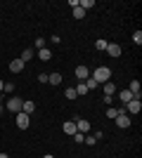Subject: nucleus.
<instances>
[{
	"label": "nucleus",
	"instance_id": "nucleus-1",
	"mask_svg": "<svg viewBox=\"0 0 142 158\" xmlns=\"http://www.w3.org/2000/svg\"><path fill=\"white\" fill-rule=\"evenodd\" d=\"M90 76H93L97 83H109V78H111V69H109V66H97Z\"/></svg>",
	"mask_w": 142,
	"mask_h": 158
},
{
	"label": "nucleus",
	"instance_id": "nucleus-2",
	"mask_svg": "<svg viewBox=\"0 0 142 158\" xmlns=\"http://www.w3.org/2000/svg\"><path fill=\"white\" fill-rule=\"evenodd\" d=\"M140 111H142V99H140V97H133L128 104H126V113H133V116H137Z\"/></svg>",
	"mask_w": 142,
	"mask_h": 158
},
{
	"label": "nucleus",
	"instance_id": "nucleus-3",
	"mask_svg": "<svg viewBox=\"0 0 142 158\" xmlns=\"http://www.w3.org/2000/svg\"><path fill=\"white\" fill-rule=\"evenodd\" d=\"M14 120H17V127H19V130H26V127L31 125V116H26L24 111L14 113Z\"/></svg>",
	"mask_w": 142,
	"mask_h": 158
},
{
	"label": "nucleus",
	"instance_id": "nucleus-4",
	"mask_svg": "<svg viewBox=\"0 0 142 158\" xmlns=\"http://www.w3.org/2000/svg\"><path fill=\"white\" fill-rule=\"evenodd\" d=\"M21 106H24V99H19V97H10V99H7V111L19 113Z\"/></svg>",
	"mask_w": 142,
	"mask_h": 158
},
{
	"label": "nucleus",
	"instance_id": "nucleus-5",
	"mask_svg": "<svg viewBox=\"0 0 142 158\" xmlns=\"http://www.w3.org/2000/svg\"><path fill=\"white\" fill-rule=\"evenodd\" d=\"M74 73H76V78L81 80V83H85V80L90 78V69H88V66H83V64H81V66H76V71H74Z\"/></svg>",
	"mask_w": 142,
	"mask_h": 158
},
{
	"label": "nucleus",
	"instance_id": "nucleus-6",
	"mask_svg": "<svg viewBox=\"0 0 142 158\" xmlns=\"http://www.w3.org/2000/svg\"><path fill=\"white\" fill-rule=\"evenodd\" d=\"M104 52H107L109 57H114V59H116V57H121V52H123V50H121V45H118V43H109Z\"/></svg>",
	"mask_w": 142,
	"mask_h": 158
},
{
	"label": "nucleus",
	"instance_id": "nucleus-7",
	"mask_svg": "<svg viewBox=\"0 0 142 158\" xmlns=\"http://www.w3.org/2000/svg\"><path fill=\"white\" fill-rule=\"evenodd\" d=\"M116 125H118V127H121V130H126V127H130V123H133V120H130V116H128V113H123V116H116Z\"/></svg>",
	"mask_w": 142,
	"mask_h": 158
},
{
	"label": "nucleus",
	"instance_id": "nucleus-8",
	"mask_svg": "<svg viewBox=\"0 0 142 158\" xmlns=\"http://www.w3.org/2000/svg\"><path fill=\"white\" fill-rule=\"evenodd\" d=\"M76 127H78V132H83V135H90V123L88 120H83V118H74Z\"/></svg>",
	"mask_w": 142,
	"mask_h": 158
},
{
	"label": "nucleus",
	"instance_id": "nucleus-9",
	"mask_svg": "<svg viewBox=\"0 0 142 158\" xmlns=\"http://www.w3.org/2000/svg\"><path fill=\"white\" fill-rule=\"evenodd\" d=\"M62 130H64V135H69V137H74L76 132H78V127H76V123H74V120H67V123L62 125Z\"/></svg>",
	"mask_w": 142,
	"mask_h": 158
},
{
	"label": "nucleus",
	"instance_id": "nucleus-10",
	"mask_svg": "<svg viewBox=\"0 0 142 158\" xmlns=\"http://www.w3.org/2000/svg\"><path fill=\"white\" fill-rule=\"evenodd\" d=\"M10 71H12V73H21V71H24V61H21L19 57L12 59V61H10Z\"/></svg>",
	"mask_w": 142,
	"mask_h": 158
},
{
	"label": "nucleus",
	"instance_id": "nucleus-11",
	"mask_svg": "<svg viewBox=\"0 0 142 158\" xmlns=\"http://www.w3.org/2000/svg\"><path fill=\"white\" fill-rule=\"evenodd\" d=\"M38 59H41V61H50V59H52V50H50V47L38 50Z\"/></svg>",
	"mask_w": 142,
	"mask_h": 158
},
{
	"label": "nucleus",
	"instance_id": "nucleus-12",
	"mask_svg": "<svg viewBox=\"0 0 142 158\" xmlns=\"http://www.w3.org/2000/svg\"><path fill=\"white\" fill-rule=\"evenodd\" d=\"M97 139H102V132H93V135H85V144L88 146H93V144H97Z\"/></svg>",
	"mask_w": 142,
	"mask_h": 158
},
{
	"label": "nucleus",
	"instance_id": "nucleus-13",
	"mask_svg": "<svg viewBox=\"0 0 142 158\" xmlns=\"http://www.w3.org/2000/svg\"><path fill=\"white\" fill-rule=\"evenodd\" d=\"M33 47H26V50H24V52H21V57H19V59L21 61H24V64H26V61H31V59H33Z\"/></svg>",
	"mask_w": 142,
	"mask_h": 158
},
{
	"label": "nucleus",
	"instance_id": "nucleus-14",
	"mask_svg": "<svg viewBox=\"0 0 142 158\" xmlns=\"http://www.w3.org/2000/svg\"><path fill=\"white\" fill-rule=\"evenodd\" d=\"M47 83H50V85H59L62 83V73H50V76H47Z\"/></svg>",
	"mask_w": 142,
	"mask_h": 158
},
{
	"label": "nucleus",
	"instance_id": "nucleus-15",
	"mask_svg": "<svg viewBox=\"0 0 142 158\" xmlns=\"http://www.w3.org/2000/svg\"><path fill=\"white\" fill-rule=\"evenodd\" d=\"M21 111L26 113V116H31V113L36 111V104H33V102H24V106H21Z\"/></svg>",
	"mask_w": 142,
	"mask_h": 158
},
{
	"label": "nucleus",
	"instance_id": "nucleus-16",
	"mask_svg": "<svg viewBox=\"0 0 142 158\" xmlns=\"http://www.w3.org/2000/svg\"><path fill=\"white\" fill-rule=\"evenodd\" d=\"M118 99H121V102H123V106H126V104L130 102V99H133V94H130L128 90H121V92H118Z\"/></svg>",
	"mask_w": 142,
	"mask_h": 158
},
{
	"label": "nucleus",
	"instance_id": "nucleus-17",
	"mask_svg": "<svg viewBox=\"0 0 142 158\" xmlns=\"http://www.w3.org/2000/svg\"><path fill=\"white\" fill-rule=\"evenodd\" d=\"M78 7H81V10H85V12H88L90 7H95V0H78Z\"/></svg>",
	"mask_w": 142,
	"mask_h": 158
},
{
	"label": "nucleus",
	"instance_id": "nucleus-18",
	"mask_svg": "<svg viewBox=\"0 0 142 158\" xmlns=\"http://www.w3.org/2000/svg\"><path fill=\"white\" fill-rule=\"evenodd\" d=\"M85 87H88V92H90V90H97V87H100V83H97L93 76H90V78L85 80Z\"/></svg>",
	"mask_w": 142,
	"mask_h": 158
},
{
	"label": "nucleus",
	"instance_id": "nucleus-19",
	"mask_svg": "<svg viewBox=\"0 0 142 158\" xmlns=\"http://www.w3.org/2000/svg\"><path fill=\"white\" fill-rule=\"evenodd\" d=\"M74 90H76V94H78V97H83V94H88V87H85V83H78V85H76Z\"/></svg>",
	"mask_w": 142,
	"mask_h": 158
},
{
	"label": "nucleus",
	"instance_id": "nucleus-20",
	"mask_svg": "<svg viewBox=\"0 0 142 158\" xmlns=\"http://www.w3.org/2000/svg\"><path fill=\"white\" fill-rule=\"evenodd\" d=\"M114 92H116L114 83H104V94H111V97H114Z\"/></svg>",
	"mask_w": 142,
	"mask_h": 158
},
{
	"label": "nucleus",
	"instance_id": "nucleus-21",
	"mask_svg": "<svg viewBox=\"0 0 142 158\" xmlns=\"http://www.w3.org/2000/svg\"><path fill=\"white\" fill-rule=\"evenodd\" d=\"M107 45H109V43H107V40H104V38H100V40H97V43H95V47H97L100 52H104V50H107Z\"/></svg>",
	"mask_w": 142,
	"mask_h": 158
},
{
	"label": "nucleus",
	"instance_id": "nucleus-22",
	"mask_svg": "<svg viewBox=\"0 0 142 158\" xmlns=\"http://www.w3.org/2000/svg\"><path fill=\"white\" fill-rule=\"evenodd\" d=\"M64 97H67V99H76L78 94H76V90H74V87H67V90H64Z\"/></svg>",
	"mask_w": 142,
	"mask_h": 158
},
{
	"label": "nucleus",
	"instance_id": "nucleus-23",
	"mask_svg": "<svg viewBox=\"0 0 142 158\" xmlns=\"http://www.w3.org/2000/svg\"><path fill=\"white\" fill-rule=\"evenodd\" d=\"M85 17V10H81V7H74V19H83Z\"/></svg>",
	"mask_w": 142,
	"mask_h": 158
},
{
	"label": "nucleus",
	"instance_id": "nucleus-24",
	"mask_svg": "<svg viewBox=\"0 0 142 158\" xmlns=\"http://www.w3.org/2000/svg\"><path fill=\"white\" fill-rule=\"evenodd\" d=\"M116 116H118V113H116V109H114V106H107V118H111V120H114Z\"/></svg>",
	"mask_w": 142,
	"mask_h": 158
},
{
	"label": "nucleus",
	"instance_id": "nucleus-25",
	"mask_svg": "<svg viewBox=\"0 0 142 158\" xmlns=\"http://www.w3.org/2000/svg\"><path fill=\"white\" fill-rule=\"evenodd\" d=\"M133 40H135V45H142V31H135V33H133Z\"/></svg>",
	"mask_w": 142,
	"mask_h": 158
},
{
	"label": "nucleus",
	"instance_id": "nucleus-26",
	"mask_svg": "<svg viewBox=\"0 0 142 158\" xmlns=\"http://www.w3.org/2000/svg\"><path fill=\"white\" fill-rule=\"evenodd\" d=\"M33 47H38V50H43V47H45V38H36Z\"/></svg>",
	"mask_w": 142,
	"mask_h": 158
},
{
	"label": "nucleus",
	"instance_id": "nucleus-27",
	"mask_svg": "<svg viewBox=\"0 0 142 158\" xmlns=\"http://www.w3.org/2000/svg\"><path fill=\"white\" fill-rule=\"evenodd\" d=\"M102 102H104L107 106H111V104H114V97H111V94H104V97H102Z\"/></svg>",
	"mask_w": 142,
	"mask_h": 158
},
{
	"label": "nucleus",
	"instance_id": "nucleus-28",
	"mask_svg": "<svg viewBox=\"0 0 142 158\" xmlns=\"http://www.w3.org/2000/svg\"><path fill=\"white\" fill-rule=\"evenodd\" d=\"M2 92H7V94H10V92H14V85H12V83H5V87H2Z\"/></svg>",
	"mask_w": 142,
	"mask_h": 158
},
{
	"label": "nucleus",
	"instance_id": "nucleus-29",
	"mask_svg": "<svg viewBox=\"0 0 142 158\" xmlns=\"http://www.w3.org/2000/svg\"><path fill=\"white\" fill-rule=\"evenodd\" d=\"M83 139H85V135H83V132H76V135H74V142H78V144H81Z\"/></svg>",
	"mask_w": 142,
	"mask_h": 158
},
{
	"label": "nucleus",
	"instance_id": "nucleus-30",
	"mask_svg": "<svg viewBox=\"0 0 142 158\" xmlns=\"http://www.w3.org/2000/svg\"><path fill=\"white\" fill-rule=\"evenodd\" d=\"M38 83H47V73H41V76H38Z\"/></svg>",
	"mask_w": 142,
	"mask_h": 158
},
{
	"label": "nucleus",
	"instance_id": "nucleus-31",
	"mask_svg": "<svg viewBox=\"0 0 142 158\" xmlns=\"http://www.w3.org/2000/svg\"><path fill=\"white\" fill-rule=\"evenodd\" d=\"M43 158H54V156H52V153H45V156H43Z\"/></svg>",
	"mask_w": 142,
	"mask_h": 158
},
{
	"label": "nucleus",
	"instance_id": "nucleus-32",
	"mask_svg": "<svg viewBox=\"0 0 142 158\" xmlns=\"http://www.w3.org/2000/svg\"><path fill=\"white\" fill-rule=\"evenodd\" d=\"M2 87H5V83H2V80H0V92H2Z\"/></svg>",
	"mask_w": 142,
	"mask_h": 158
},
{
	"label": "nucleus",
	"instance_id": "nucleus-33",
	"mask_svg": "<svg viewBox=\"0 0 142 158\" xmlns=\"http://www.w3.org/2000/svg\"><path fill=\"white\" fill-rule=\"evenodd\" d=\"M0 158H10V156H7V153H0Z\"/></svg>",
	"mask_w": 142,
	"mask_h": 158
},
{
	"label": "nucleus",
	"instance_id": "nucleus-34",
	"mask_svg": "<svg viewBox=\"0 0 142 158\" xmlns=\"http://www.w3.org/2000/svg\"><path fill=\"white\" fill-rule=\"evenodd\" d=\"M0 104H2V92H0Z\"/></svg>",
	"mask_w": 142,
	"mask_h": 158
},
{
	"label": "nucleus",
	"instance_id": "nucleus-35",
	"mask_svg": "<svg viewBox=\"0 0 142 158\" xmlns=\"http://www.w3.org/2000/svg\"><path fill=\"white\" fill-rule=\"evenodd\" d=\"M0 113H2V106H0Z\"/></svg>",
	"mask_w": 142,
	"mask_h": 158
}]
</instances>
